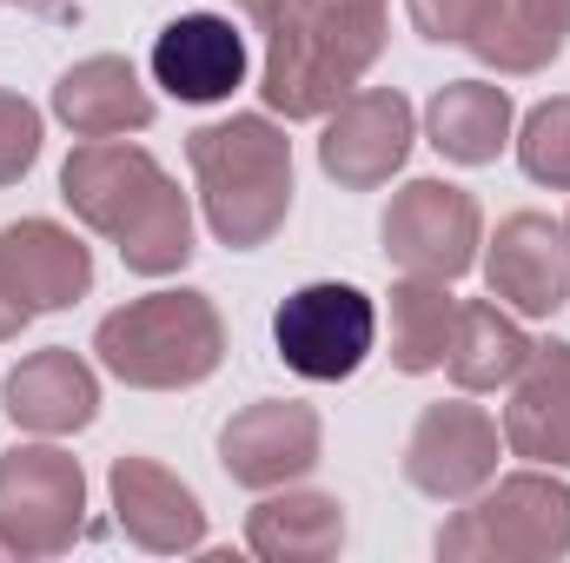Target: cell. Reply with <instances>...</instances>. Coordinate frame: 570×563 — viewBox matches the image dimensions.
I'll return each instance as SVG.
<instances>
[{
    "label": "cell",
    "instance_id": "2",
    "mask_svg": "<svg viewBox=\"0 0 570 563\" xmlns=\"http://www.w3.org/2000/svg\"><path fill=\"white\" fill-rule=\"evenodd\" d=\"M60 199L87 233L114 239L140 279H173L193 259V199L134 140H80L60 166Z\"/></svg>",
    "mask_w": 570,
    "mask_h": 563
},
{
    "label": "cell",
    "instance_id": "4",
    "mask_svg": "<svg viewBox=\"0 0 570 563\" xmlns=\"http://www.w3.org/2000/svg\"><path fill=\"white\" fill-rule=\"evenodd\" d=\"M94 358L134 392H193L226 365V318L206 292H146L100 318Z\"/></svg>",
    "mask_w": 570,
    "mask_h": 563
},
{
    "label": "cell",
    "instance_id": "11",
    "mask_svg": "<svg viewBox=\"0 0 570 563\" xmlns=\"http://www.w3.org/2000/svg\"><path fill=\"white\" fill-rule=\"evenodd\" d=\"M325 451V431L318 412L298 405V398H259L246 412H233L219 431V464L239 491H279L298 484Z\"/></svg>",
    "mask_w": 570,
    "mask_h": 563
},
{
    "label": "cell",
    "instance_id": "7",
    "mask_svg": "<svg viewBox=\"0 0 570 563\" xmlns=\"http://www.w3.org/2000/svg\"><path fill=\"white\" fill-rule=\"evenodd\" d=\"M87 531V471L53 437L0 457V537L13 557H60Z\"/></svg>",
    "mask_w": 570,
    "mask_h": 563
},
{
    "label": "cell",
    "instance_id": "9",
    "mask_svg": "<svg viewBox=\"0 0 570 563\" xmlns=\"http://www.w3.org/2000/svg\"><path fill=\"white\" fill-rule=\"evenodd\" d=\"M419 140V113L399 87H352L318 134V172L345 192H379L392 172H405Z\"/></svg>",
    "mask_w": 570,
    "mask_h": 563
},
{
    "label": "cell",
    "instance_id": "12",
    "mask_svg": "<svg viewBox=\"0 0 570 563\" xmlns=\"http://www.w3.org/2000/svg\"><path fill=\"white\" fill-rule=\"evenodd\" d=\"M153 87H166L179 107H219L246 87V33L226 13H179L153 33Z\"/></svg>",
    "mask_w": 570,
    "mask_h": 563
},
{
    "label": "cell",
    "instance_id": "1",
    "mask_svg": "<svg viewBox=\"0 0 570 563\" xmlns=\"http://www.w3.org/2000/svg\"><path fill=\"white\" fill-rule=\"evenodd\" d=\"M266 33L259 100L279 120H325L385 53V7L358 0H239Z\"/></svg>",
    "mask_w": 570,
    "mask_h": 563
},
{
    "label": "cell",
    "instance_id": "29",
    "mask_svg": "<svg viewBox=\"0 0 570 563\" xmlns=\"http://www.w3.org/2000/svg\"><path fill=\"white\" fill-rule=\"evenodd\" d=\"M564 246H570V213H564Z\"/></svg>",
    "mask_w": 570,
    "mask_h": 563
},
{
    "label": "cell",
    "instance_id": "10",
    "mask_svg": "<svg viewBox=\"0 0 570 563\" xmlns=\"http://www.w3.org/2000/svg\"><path fill=\"white\" fill-rule=\"evenodd\" d=\"M498 457H504L498 418L484 405L444 398V405H425L405 437V484L431 504H464L498 477Z\"/></svg>",
    "mask_w": 570,
    "mask_h": 563
},
{
    "label": "cell",
    "instance_id": "27",
    "mask_svg": "<svg viewBox=\"0 0 570 563\" xmlns=\"http://www.w3.org/2000/svg\"><path fill=\"white\" fill-rule=\"evenodd\" d=\"M27 325H33V305H27V298H20L7 279H0V345H7V338H20Z\"/></svg>",
    "mask_w": 570,
    "mask_h": 563
},
{
    "label": "cell",
    "instance_id": "6",
    "mask_svg": "<svg viewBox=\"0 0 570 563\" xmlns=\"http://www.w3.org/2000/svg\"><path fill=\"white\" fill-rule=\"evenodd\" d=\"M273 345H279V365L292 378L345 385L379 352V305H372V292H358L345 279H312L279 298Z\"/></svg>",
    "mask_w": 570,
    "mask_h": 563
},
{
    "label": "cell",
    "instance_id": "28",
    "mask_svg": "<svg viewBox=\"0 0 570 563\" xmlns=\"http://www.w3.org/2000/svg\"><path fill=\"white\" fill-rule=\"evenodd\" d=\"M13 7H27V13H47V20H60L73 0H13Z\"/></svg>",
    "mask_w": 570,
    "mask_h": 563
},
{
    "label": "cell",
    "instance_id": "21",
    "mask_svg": "<svg viewBox=\"0 0 570 563\" xmlns=\"http://www.w3.org/2000/svg\"><path fill=\"white\" fill-rule=\"evenodd\" d=\"M518 134V107L498 80H444L425 107V140L451 166H491Z\"/></svg>",
    "mask_w": 570,
    "mask_h": 563
},
{
    "label": "cell",
    "instance_id": "17",
    "mask_svg": "<svg viewBox=\"0 0 570 563\" xmlns=\"http://www.w3.org/2000/svg\"><path fill=\"white\" fill-rule=\"evenodd\" d=\"M0 279L33 305V318L67 312L94 292V253L60 219H13L0 226Z\"/></svg>",
    "mask_w": 570,
    "mask_h": 563
},
{
    "label": "cell",
    "instance_id": "25",
    "mask_svg": "<svg viewBox=\"0 0 570 563\" xmlns=\"http://www.w3.org/2000/svg\"><path fill=\"white\" fill-rule=\"evenodd\" d=\"M40 159V107L0 87V186L27 179Z\"/></svg>",
    "mask_w": 570,
    "mask_h": 563
},
{
    "label": "cell",
    "instance_id": "3",
    "mask_svg": "<svg viewBox=\"0 0 570 563\" xmlns=\"http://www.w3.org/2000/svg\"><path fill=\"white\" fill-rule=\"evenodd\" d=\"M186 166L199 186V213L219 246L253 253L266 246L292 213V140L266 113L213 120L186 140Z\"/></svg>",
    "mask_w": 570,
    "mask_h": 563
},
{
    "label": "cell",
    "instance_id": "8",
    "mask_svg": "<svg viewBox=\"0 0 570 563\" xmlns=\"http://www.w3.org/2000/svg\"><path fill=\"white\" fill-rule=\"evenodd\" d=\"M385 259L412 279H464L484 246V213L451 179H412L385 206Z\"/></svg>",
    "mask_w": 570,
    "mask_h": 563
},
{
    "label": "cell",
    "instance_id": "19",
    "mask_svg": "<svg viewBox=\"0 0 570 563\" xmlns=\"http://www.w3.org/2000/svg\"><path fill=\"white\" fill-rule=\"evenodd\" d=\"M246 551L266 563H332L345 551V504L325 491H259L246 511Z\"/></svg>",
    "mask_w": 570,
    "mask_h": 563
},
{
    "label": "cell",
    "instance_id": "18",
    "mask_svg": "<svg viewBox=\"0 0 570 563\" xmlns=\"http://www.w3.org/2000/svg\"><path fill=\"white\" fill-rule=\"evenodd\" d=\"M53 113L80 140H127L153 127V93L127 53H87L53 80Z\"/></svg>",
    "mask_w": 570,
    "mask_h": 563
},
{
    "label": "cell",
    "instance_id": "26",
    "mask_svg": "<svg viewBox=\"0 0 570 563\" xmlns=\"http://www.w3.org/2000/svg\"><path fill=\"white\" fill-rule=\"evenodd\" d=\"M405 13H412V27L431 47H464V33L478 27L484 0H405Z\"/></svg>",
    "mask_w": 570,
    "mask_h": 563
},
{
    "label": "cell",
    "instance_id": "14",
    "mask_svg": "<svg viewBox=\"0 0 570 563\" xmlns=\"http://www.w3.org/2000/svg\"><path fill=\"white\" fill-rule=\"evenodd\" d=\"M107 491H114V524L153 557H186L206 544L199 491L179 471H166L159 457H114Z\"/></svg>",
    "mask_w": 570,
    "mask_h": 563
},
{
    "label": "cell",
    "instance_id": "22",
    "mask_svg": "<svg viewBox=\"0 0 570 563\" xmlns=\"http://www.w3.org/2000/svg\"><path fill=\"white\" fill-rule=\"evenodd\" d=\"M531 358V332L518 325L511 305H491V298H458V325H451V352H444V372L464 398L478 392H504Z\"/></svg>",
    "mask_w": 570,
    "mask_h": 563
},
{
    "label": "cell",
    "instance_id": "13",
    "mask_svg": "<svg viewBox=\"0 0 570 563\" xmlns=\"http://www.w3.org/2000/svg\"><path fill=\"white\" fill-rule=\"evenodd\" d=\"M484 285L498 305L518 318H558L570 305V246L564 226L544 213H511L498 219V239L484 253Z\"/></svg>",
    "mask_w": 570,
    "mask_h": 563
},
{
    "label": "cell",
    "instance_id": "16",
    "mask_svg": "<svg viewBox=\"0 0 570 563\" xmlns=\"http://www.w3.org/2000/svg\"><path fill=\"white\" fill-rule=\"evenodd\" d=\"M511 405H504V451L524 457V464H544V471H570V345L564 338H544L531 345L524 372L504 385Z\"/></svg>",
    "mask_w": 570,
    "mask_h": 563
},
{
    "label": "cell",
    "instance_id": "5",
    "mask_svg": "<svg viewBox=\"0 0 570 563\" xmlns=\"http://www.w3.org/2000/svg\"><path fill=\"white\" fill-rule=\"evenodd\" d=\"M438 557L444 563H558V557H570V484L558 471H544V464L491 477L438 531Z\"/></svg>",
    "mask_w": 570,
    "mask_h": 563
},
{
    "label": "cell",
    "instance_id": "30",
    "mask_svg": "<svg viewBox=\"0 0 570 563\" xmlns=\"http://www.w3.org/2000/svg\"><path fill=\"white\" fill-rule=\"evenodd\" d=\"M0 557H13V551H7V537H0Z\"/></svg>",
    "mask_w": 570,
    "mask_h": 563
},
{
    "label": "cell",
    "instance_id": "24",
    "mask_svg": "<svg viewBox=\"0 0 570 563\" xmlns=\"http://www.w3.org/2000/svg\"><path fill=\"white\" fill-rule=\"evenodd\" d=\"M511 146H518L524 179H538V186H551V192H570V93L531 107L524 127L511 134Z\"/></svg>",
    "mask_w": 570,
    "mask_h": 563
},
{
    "label": "cell",
    "instance_id": "15",
    "mask_svg": "<svg viewBox=\"0 0 570 563\" xmlns=\"http://www.w3.org/2000/svg\"><path fill=\"white\" fill-rule=\"evenodd\" d=\"M0 412L33 437H73L100 418V378L73 345H47L0 378Z\"/></svg>",
    "mask_w": 570,
    "mask_h": 563
},
{
    "label": "cell",
    "instance_id": "23",
    "mask_svg": "<svg viewBox=\"0 0 570 563\" xmlns=\"http://www.w3.org/2000/svg\"><path fill=\"white\" fill-rule=\"evenodd\" d=\"M451 325H458V298L444 279H405L392 285V305H385V332H392V365L405 378H425L444 372V352H451Z\"/></svg>",
    "mask_w": 570,
    "mask_h": 563
},
{
    "label": "cell",
    "instance_id": "20",
    "mask_svg": "<svg viewBox=\"0 0 570 563\" xmlns=\"http://www.w3.org/2000/svg\"><path fill=\"white\" fill-rule=\"evenodd\" d=\"M464 47L504 80L544 73L570 47V0H484V13L464 33Z\"/></svg>",
    "mask_w": 570,
    "mask_h": 563
}]
</instances>
